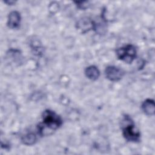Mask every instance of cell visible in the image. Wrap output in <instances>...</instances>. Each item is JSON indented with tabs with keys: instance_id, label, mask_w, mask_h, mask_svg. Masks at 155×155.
Instances as JSON below:
<instances>
[{
	"instance_id": "obj_3",
	"label": "cell",
	"mask_w": 155,
	"mask_h": 155,
	"mask_svg": "<svg viewBox=\"0 0 155 155\" xmlns=\"http://www.w3.org/2000/svg\"><path fill=\"white\" fill-rule=\"evenodd\" d=\"M116 52L118 59L127 64L132 63L136 57V49L131 44L117 48Z\"/></svg>"
},
{
	"instance_id": "obj_4",
	"label": "cell",
	"mask_w": 155,
	"mask_h": 155,
	"mask_svg": "<svg viewBox=\"0 0 155 155\" xmlns=\"http://www.w3.org/2000/svg\"><path fill=\"white\" fill-rule=\"evenodd\" d=\"M105 74L106 78L110 81L116 82L120 81L124 74V72L120 68L110 65L106 67L105 70Z\"/></svg>"
},
{
	"instance_id": "obj_2",
	"label": "cell",
	"mask_w": 155,
	"mask_h": 155,
	"mask_svg": "<svg viewBox=\"0 0 155 155\" xmlns=\"http://www.w3.org/2000/svg\"><path fill=\"white\" fill-rule=\"evenodd\" d=\"M122 133L124 138L128 142H138L140 139V132L134 126L131 119L125 116L122 123Z\"/></svg>"
},
{
	"instance_id": "obj_9",
	"label": "cell",
	"mask_w": 155,
	"mask_h": 155,
	"mask_svg": "<svg viewBox=\"0 0 155 155\" xmlns=\"http://www.w3.org/2000/svg\"><path fill=\"white\" fill-rule=\"evenodd\" d=\"M36 140V136L33 133H29L24 135L21 139L22 143L26 145H31L35 144Z\"/></svg>"
},
{
	"instance_id": "obj_11",
	"label": "cell",
	"mask_w": 155,
	"mask_h": 155,
	"mask_svg": "<svg viewBox=\"0 0 155 155\" xmlns=\"http://www.w3.org/2000/svg\"><path fill=\"white\" fill-rule=\"evenodd\" d=\"M4 2L8 4V5H13V4L15 3V1H4Z\"/></svg>"
},
{
	"instance_id": "obj_5",
	"label": "cell",
	"mask_w": 155,
	"mask_h": 155,
	"mask_svg": "<svg viewBox=\"0 0 155 155\" xmlns=\"http://www.w3.org/2000/svg\"><path fill=\"white\" fill-rule=\"evenodd\" d=\"M21 19L20 13L17 11H13L8 15L7 26L12 29L18 28L20 25Z\"/></svg>"
},
{
	"instance_id": "obj_10",
	"label": "cell",
	"mask_w": 155,
	"mask_h": 155,
	"mask_svg": "<svg viewBox=\"0 0 155 155\" xmlns=\"http://www.w3.org/2000/svg\"><path fill=\"white\" fill-rule=\"evenodd\" d=\"M75 3L77 4L76 5L78 6V7L81 9H85L88 8V7L89 6L88 2L87 1H81V2L78 1V2H75Z\"/></svg>"
},
{
	"instance_id": "obj_7",
	"label": "cell",
	"mask_w": 155,
	"mask_h": 155,
	"mask_svg": "<svg viewBox=\"0 0 155 155\" xmlns=\"http://www.w3.org/2000/svg\"><path fill=\"white\" fill-rule=\"evenodd\" d=\"M141 108L143 113L148 116H153L155 113L154 101L151 99L145 100L142 104Z\"/></svg>"
},
{
	"instance_id": "obj_6",
	"label": "cell",
	"mask_w": 155,
	"mask_h": 155,
	"mask_svg": "<svg viewBox=\"0 0 155 155\" xmlns=\"http://www.w3.org/2000/svg\"><path fill=\"white\" fill-rule=\"evenodd\" d=\"M95 22L89 19L88 18H84L77 22V28L82 33L88 31L91 29L94 30Z\"/></svg>"
},
{
	"instance_id": "obj_1",
	"label": "cell",
	"mask_w": 155,
	"mask_h": 155,
	"mask_svg": "<svg viewBox=\"0 0 155 155\" xmlns=\"http://www.w3.org/2000/svg\"><path fill=\"white\" fill-rule=\"evenodd\" d=\"M62 124L61 117L54 111L45 110L42 115V122L38 126V132L41 136H47L59 128Z\"/></svg>"
},
{
	"instance_id": "obj_8",
	"label": "cell",
	"mask_w": 155,
	"mask_h": 155,
	"mask_svg": "<svg viewBox=\"0 0 155 155\" xmlns=\"http://www.w3.org/2000/svg\"><path fill=\"white\" fill-rule=\"evenodd\" d=\"M85 74L89 79L91 81H96L100 76V71L97 67L94 65H90L85 68Z\"/></svg>"
}]
</instances>
